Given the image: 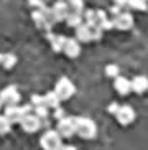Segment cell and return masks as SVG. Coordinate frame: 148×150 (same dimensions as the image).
I'll return each mask as SVG.
<instances>
[{
    "label": "cell",
    "mask_w": 148,
    "mask_h": 150,
    "mask_svg": "<svg viewBox=\"0 0 148 150\" xmlns=\"http://www.w3.org/2000/svg\"><path fill=\"white\" fill-rule=\"evenodd\" d=\"M74 129L82 139H92L96 135V124L87 117H74Z\"/></svg>",
    "instance_id": "obj_1"
},
{
    "label": "cell",
    "mask_w": 148,
    "mask_h": 150,
    "mask_svg": "<svg viewBox=\"0 0 148 150\" xmlns=\"http://www.w3.org/2000/svg\"><path fill=\"white\" fill-rule=\"evenodd\" d=\"M43 150H59L61 149V135L56 130H48L39 140Z\"/></svg>",
    "instance_id": "obj_2"
},
{
    "label": "cell",
    "mask_w": 148,
    "mask_h": 150,
    "mask_svg": "<svg viewBox=\"0 0 148 150\" xmlns=\"http://www.w3.org/2000/svg\"><path fill=\"white\" fill-rule=\"evenodd\" d=\"M54 93L59 97V101H66V99H69L74 94V86L68 78H61V79L58 81L56 88H54Z\"/></svg>",
    "instance_id": "obj_3"
},
{
    "label": "cell",
    "mask_w": 148,
    "mask_h": 150,
    "mask_svg": "<svg viewBox=\"0 0 148 150\" xmlns=\"http://www.w3.org/2000/svg\"><path fill=\"white\" fill-rule=\"evenodd\" d=\"M30 109H31L30 106L18 107L17 104H13V106H7V109H5V114H4V115L10 120V122H20L23 115L30 112Z\"/></svg>",
    "instance_id": "obj_4"
},
{
    "label": "cell",
    "mask_w": 148,
    "mask_h": 150,
    "mask_svg": "<svg viewBox=\"0 0 148 150\" xmlns=\"http://www.w3.org/2000/svg\"><path fill=\"white\" fill-rule=\"evenodd\" d=\"M20 124H22V127H23L25 132H36V130L41 127V120H39L35 114H30V112L23 115Z\"/></svg>",
    "instance_id": "obj_5"
},
{
    "label": "cell",
    "mask_w": 148,
    "mask_h": 150,
    "mask_svg": "<svg viewBox=\"0 0 148 150\" xmlns=\"http://www.w3.org/2000/svg\"><path fill=\"white\" fill-rule=\"evenodd\" d=\"M20 101V94H18L17 88L15 86H8L7 89H4L0 93V102H4L7 106H13Z\"/></svg>",
    "instance_id": "obj_6"
},
{
    "label": "cell",
    "mask_w": 148,
    "mask_h": 150,
    "mask_svg": "<svg viewBox=\"0 0 148 150\" xmlns=\"http://www.w3.org/2000/svg\"><path fill=\"white\" fill-rule=\"evenodd\" d=\"M56 132L59 134L61 137H71L73 134H76V129H74V119L73 117H63V119H59Z\"/></svg>",
    "instance_id": "obj_7"
},
{
    "label": "cell",
    "mask_w": 148,
    "mask_h": 150,
    "mask_svg": "<svg viewBox=\"0 0 148 150\" xmlns=\"http://www.w3.org/2000/svg\"><path fill=\"white\" fill-rule=\"evenodd\" d=\"M115 115H117V120L120 124H123V125L130 124L132 120L135 119V112H133V109L130 106H118Z\"/></svg>",
    "instance_id": "obj_8"
},
{
    "label": "cell",
    "mask_w": 148,
    "mask_h": 150,
    "mask_svg": "<svg viewBox=\"0 0 148 150\" xmlns=\"http://www.w3.org/2000/svg\"><path fill=\"white\" fill-rule=\"evenodd\" d=\"M133 25V17L130 13H118L113 18V27L118 30H128Z\"/></svg>",
    "instance_id": "obj_9"
},
{
    "label": "cell",
    "mask_w": 148,
    "mask_h": 150,
    "mask_svg": "<svg viewBox=\"0 0 148 150\" xmlns=\"http://www.w3.org/2000/svg\"><path fill=\"white\" fill-rule=\"evenodd\" d=\"M63 50H64V53L68 54L69 58H76L79 53H81V46H79V43L76 40H73V38H66Z\"/></svg>",
    "instance_id": "obj_10"
},
{
    "label": "cell",
    "mask_w": 148,
    "mask_h": 150,
    "mask_svg": "<svg viewBox=\"0 0 148 150\" xmlns=\"http://www.w3.org/2000/svg\"><path fill=\"white\" fill-rule=\"evenodd\" d=\"M130 86H132V91H135L137 94H142L148 89V78L145 76H137L130 81Z\"/></svg>",
    "instance_id": "obj_11"
},
{
    "label": "cell",
    "mask_w": 148,
    "mask_h": 150,
    "mask_svg": "<svg viewBox=\"0 0 148 150\" xmlns=\"http://www.w3.org/2000/svg\"><path fill=\"white\" fill-rule=\"evenodd\" d=\"M51 10H53L54 18H56V22H58V20H64V18L69 15V5L64 4V2H58Z\"/></svg>",
    "instance_id": "obj_12"
},
{
    "label": "cell",
    "mask_w": 148,
    "mask_h": 150,
    "mask_svg": "<svg viewBox=\"0 0 148 150\" xmlns=\"http://www.w3.org/2000/svg\"><path fill=\"white\" fill-rule=\"evenodd\" d=\"M115 89H117V93L122 94V96L128 94L132 91L130 81L127 79V78H117V79H115Z\"/></svg>",
    "instance_id": "obj_13"
},
{
    "label": "cell",
    "mask_w": 148,
    "mask_h": 150,
    "mask_svg": "<svg viewBox=\"0 0 148 150\" xmlns=\"http://www.w3.org/2000/svg\"><path fill=\"white\" fill-rule=\"evenodd\" d=\"M48 38H49V41H51L53 50H54V51H61L63 46H64V41H66L64 36H59V35H53V33H48Z\"/></svg>",
    "instance_id": "obj_14"
},
{
    "label": "cell",
    "mask_w": 148,
    "mask_h": 150,
    "mask_svg": "<svg viewBox=\"0 0 148 150\" xmlns=\"http://www.w3.org/2000/svg\"><path fill=\"white\" fill-rule=\"evenodd\" d=\"M43 104L46 107H54L56 109L59 106V97L56 96V93L53 91V93H48L46 96H43Z\"/></svg>",
    "instance_id": "obj_15"
},
{
    "label": "cell",
    "mask_w": 148,
    "mask_h": 150,
    "mask_svg": "<svg viewBox=\"0 0 148 150\" xmlns=\"http://www.w3.org/2000/svg\"><path fill=\"white\" fill-rule=\"evenodd\" d=\"M76 33H78V38L81 41H91V31H89V27H87V23H81L79 27H76Z\"/></svg>",
    "instance_id": "obj_16"
},
{
    "label": "cell",
    "mask_w": 148,
    "mask_h": 150,
    "mask_svg": "<svg viewBox=\"0 0 148 150\" xmlns=\"http://www.w3.org/2000/svg\"><path fill=\"white\" fill-rule=\"evenodd\" d=\"M33 22L36 23V27L38 28H46V20H44V15L41 10H38V12H33Z\"/></svg>",
    "instance_id": "obj_17"
},
{
    "label": "cell",
    "mask_w": 148,
    "mask_h": 150,
    "mask_svg": "<svg viewBox=\"0 0 148 150\" xmlns=\"http://www.w3.org/2000/svg\"><path fill=\"white\" fill-rule=\"evenodd\" d=\"M127 7H130L133 10H142V12H145L147 10V0H128Z\"/></svg>",
    "instance_id": "obj_18"
},
{
    "label": "cell",
    "mask_w": 148,
    "mask_h": 150,
    "mask_svg": "<svg viewBox=\"0 0 148 150\" xmlns=\"http://www.w3.org/2000/svg\"><path fill=\"white\" fill-rule=\"evenodd\" d=\"M68 25H69V27H79V25H81V23H82V17H81V13H69L68 15Z\"/></svg>",
    "instance_id": "obj_19"
},
{
    "label": "cell",
    "mask_w": 148,
    "mask_h": 150,
    "mask_svg": "<svg viewBox=\"0 0 148 150\" xmlns=\"http://www.w3.org/2000/svg\"><path fill=\"white\" fill-rule=\"evenodd\" d=\"M35 112H36V117H38L39 120H46L48 119V107L44 106V104H41V106H36L35 107Z\"/></svg>",
    "instance_id": "obj_20"
},
{
    "label": "cell",
    "mask_w": 148,
    "mask_h": 150,
    "mask_svg": "<svg viewBox=\"0 0 148 150\" xmlns=\"http://www.w3.org/2000/svg\"><path fill=\"white\" fill-rule=\"evenodd\" d=\"M69 7L74 13H82V10H84L82 0H69Z\"/></svg>",
    "instance_id": "obj_21"
},
{
    "label": "cell",
    "mask_w": 148,
    "mask_h": 150,
    "mask_svg": "<svg viewBox=\"0 0 148 150\" xmlns=\"http://www.w3.org/2000/svg\"><path fill=\"white\" fill-rule=\"evenodd\" d=\"M15 63H17V58L13 56V54H4V59H2V64H4L7 69H10L12 66H15Z\"/></svg>",
    "instance_id": "obj_22"
},
{
    "label": "cell",
    "mask_w": 148,
    "mask_h": 150,
    "mask_svg": "<svg viewBox=\"0 0 148 150\" xmlns=\"http://www.w3.org/2000/svg\"><path fill=\"white\" fill-rule=\"evenodd\" d=\"M10 120L5 115H0V134H7L10 130Z\"/></svg>",
    "instance_id": "obj_23"
},
{
    "label": "cell",
    "mask_w": 148,
    "mask_h": 150,
    "mask_svg": "<svg viewBox=\"0 0 148 150\" xmlns=\"http://www.w3.org/2000/svg\"><path fill=\"white\" fill-rule=\"evenodd\" d=\"M105 74L110 76V78H115V76H118V68L115 64H109L105 68Z\"/></svg>",
    "instance_id": "obj_24"
},
{
    "label": "cell",
    "mask_w": 148,
    "mask_h": 150,
    "mask_svg": "<svg viewBox=\"0 0 148 150\" xmlns=\"http://www.w3.org/2000/svg\"><path fill=\"white\" fill-rule=\"evenodd\" d=\"M31 104H35V107L36 106H41V104H43V97L41 96H31Z\"/></svg>",
    "instance_id": "obj_25"
},
{
    "label": "cell",
    "mask_w": 148,
    "mask_h": 150,
    "mask_svg": "<svg viewBox=\"0 0 148 150\" xmlns=\"http://www.w3.org/2000/svg\"><path fill=\"white\" fill-rule=\"evenodd\" d=\"M54 117H56L58 120L63 119V117H64V110H63V109H58V107H56V110H54Z\"/></svg>",
    "instance_id": "obj_26"
},
{
    "label": "cell",
    "mask_w": 148,
    "mask_h": 150,
    "mask_svg": "<svg viewBox=\"0 0 148 150\" xmlns=\"http://www.w3.org/2000/svg\"><path fill=\"white\" fill-rule=\"evenodd\" d=\"M117 109H118V104H115V102L109 106V110L112 112V114H115V112H117Z\"/></svg>",
    "instance_id": "obj_27"
},
{
    "label": "cell",
    "mask_w": 148,
    "mask_h": 150,
    "mask_svg": "<svg viewBox=\"0 0 148 150\" xmlns=\"http://www.w3.org/2000/svg\"><path fill=\"white\" fill-rule=\"evenodd\" d=\"M127 4H128V0H115V5H118V7H127Z\"/></svg>",
    "instance_id": "obj_28"
},
{
    "label": "cell",
    "mask_w": 148,
    "mask_h": 150,
    "mask_svg": "<svg viewBox=\"0 0 148 150\" xmlns=\"http://www.w3.org/2000/svg\"><path fill=\"white\" fill-rule=\"evenodd\" d=\"M120 8H122V7H118V5H115V7H112V8H110V12H112L113 15H118V13H120Z\"/></svg>",
    "instance_id": "obj_29"
},
{
    "label": "cell",
    "mask_w": 148,
    "mask_h": 150,
    "mask_svg": "<svg viewBox=\"0 0 148 150\" xmlns=\"http://www.w3.org/2000/svg\"><path fill=\"white\" fill-rule=\"evenodd\" d=\"M59 150H76V149H74L73 145H64V147H61Z\"/></svg>",
    "instance_id": "obj_30"
},
{
    "label": "cell",
    "mask_w": 148,
    "mask_h": 150,
    "mask_svg": "<svg viewBox=\"0 0 148 150\" xmlns=\"http://www.w3.org/2000/svg\"><path fill=\"white\" fill-rule=\"evenodd\" d=\"M2 59H4V54H0V63H2Z\"/></svg>",
    "instance_id": "obj_31"
},
{
    "label": "cell",
    "mask_w": 148,
    "mask_h": 150,
    "mask_svg": "<svg viewBox=\"0 0 148 150\" xmlns=\"http://www.w3.org/2000/svg\"><path fill=\"white\" fill-rule=\"evenodd\" d=\"M0 106H2V102H0Z\"/></svg>",
    "instance_id": "obj_32"
}]
</instances>
